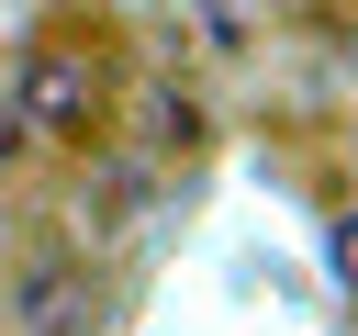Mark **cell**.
<instances>
[{"instance_id": "cell-1", "label": "cell", "mask_w": 358, "mask_h": 336, "mask_svg": "<svg viewBox=\"0 0 358 336\" xmlns=\"http://www.w3.org/2000/svg\"><path fill=\"white\" fill-rule=\"evenodd\" d=\"M324 280H336V291L358 302V190H347V202L324 213Z\"/></svg>"}, {"instance_id": "cell-2", "label": "cell", "mask_w": 358, "mask_h": 336, "mask_svg": "<svg viewBox=\"0 0 358 336\" xmlns=\"http://www.w3.org/2000/svg\"><path fill=\"white\" fill-rule=\"evenodd\" d=\"M22 134H34V112H22V101H11V90H0V168H11V157H22Z\"/></svg>"}]
</instances>
